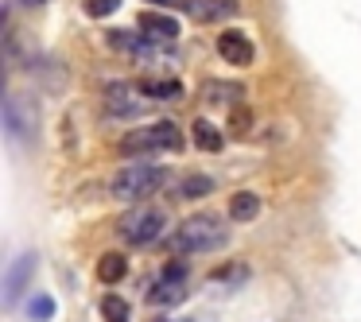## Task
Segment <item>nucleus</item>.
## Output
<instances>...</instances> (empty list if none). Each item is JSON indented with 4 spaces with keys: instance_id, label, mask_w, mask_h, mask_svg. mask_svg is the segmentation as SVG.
<instances>
[{
    "instance_id": "obj_10",
    "label": "nucleus",
    "mask_w": 361,
    "mask_h": 322,
    "mask_svg": "<svg viewBox=\"0 0 361 322\" xmlns=\"http://www.w3.org/2000/svg\"><path fill=\"white\" fill-rule=\"evenodd\" d=\"M32 268H35V256H32V252L16 256V264L8 268V280H4V303H8V306L20 299V291H24V283H27V275H32Z\"/></svg>"
},
{
    "instance_id": "obj_7",
    "label": "nucleus",
    "mask_w": 361,
    "mask_h": 322,
    "mask_svg": "<svg viewBox=\"0 0 361 322\" xmlns=\"http://www.w3.org/2000/svg\"><path fill=\"white\" fill-rule=\"evenodd\" d=\"M109 39V47H117L121 55H133V58H152V55H159V39L156 35H136V32H109L105 35Z\"/></svg>"
},
{
    "instance_id": "obj_4",
    "label": "nucleus",
    "mask_w": 361,
    "mask_h": 322,
    "mask_svg": "<svg viewBox=\"0 0 361 322\" xmlns=\"http://www.w3.org/2000/svg\"><path fill=\"white\" fill-rule=\"evenodd\" d=\"M164 229H167V213L159 206H136L121 221V233L133 244H152L156 237H164Z\"/></svg>"
},
{
    "instance_id": "obj_11",
    "label": "nucleus",
    "mask_w": 361,
    "mask_h": 322,
    "mask_svg": "<svg viewBox=\"0 0 361 322\" xmlns=\"http://www.w3.org/2000/svg\"><path fill=\"white\" fill-rule=\"evenodd\" d=\"M140 32L156 35V39H179V20H171L167 12H144L140 16Z\"/></svg>"
},
{
    "instance_id": "obj_22",
    "label": "nucleus",
    "mask_w": 361,
    "mask_h": 322,
    "mask_svg": "<svg viewBox=\"0 0 361 322\" xmlns=\"http://www.w3.org/2000/svg\"><path fill=\"white\" fill-rule=\"evenodd\" d=\"M24 4H39V0H24Z\"/></svg>"
},
{
    "instance_id": "obj_2",
    "label": "nucleus",
    "mask_w": 361,
    "mask_h": 322,
    "mask_svg": "<svg viewBox=\"0 0 361 322\" xmlns=\"http://www.w3.org/2000/svg\"><path fill=\"white\" fill-rule=\"evenodd\" d=\"M167 167L159 163H125L117 175H113L109 182V194L117 198V202H144L148 194H156L159 187L167 182Z\"/></svg>"
},
{
    "instance_id": "obj_12",
    "label": "nucleus",
    "mask_w": 361,
    "mask_h": 322,
    "mask_svg": "<svg viewBox=\"0 0 361 322\" xmlns=\"http://www.w3.org/2000/svg\"><path fill=\"white\" fill-rule=\"evenodd\" d=\"M218 187V179L214 175H202V171H195V175H183L179 179V187H175V198H206L210 190Z\"/></svg>"
},
{
    "instance_id": "obj_16",
    "label": "nucleus",
    "mask_w": 361,
    "mask_h": 322,
    "mask_svg": "<svg viewBox=\"0 0 361 322\" xmlns=\"http://www.w3.org/2000/svg\"><path fill=\"white\" fill-rule=\"evenodd\" d=\"M128 314L133 311H128V303L121 295H105L102 299V318L105 322H128Z\"/></svg>"
},
{
    "instance_id": "obj_14",
    "label": "nucleus",
    "mask_w": 361,
    "mask_h": 322,
    "mask_svg": "<svg viewBox=\"0 0 361 322\" xmlns=\"http://www.w3.org/2000/svg\"><path fill=\"white\" fill-rule=\"evenodd\" d=\"M260 213V198L252 190H237L229 198V221H252Z\"/></svg>"
},
{
    "instance_id": "obj_19",
    "label": "nucleus",
    "mask_w": 361,
    "mask_h": 322,
    "mask_svg": "<svg viewBox=\"0 0 361 322\" xmlns=\"http://www.w3.org/2000/svg\"><path fill=\"white\" fill-rule=\"evenodd\" d=\"M82 8H86L90 20H102V16H113V12L121 8V0H86Z\"/></svg>"
},
{
    "instance_id": "obj_1",
    "label": "nucleus",
    "mask_w": 361,
    "mask_h": 322,
    "mask_svg": "<svg viewBox=\"0 0 361 322\" xmlns=\"http://www.w3.org/2000/svg\"><path fill=\"white\" fill-rule=\"evenodd\" d=\"M229 241V225L218 218V213H195V218L179 221L171 237V249L175 252H214V249H226Z\"/></svg>"
},
{
    "instance_id": "obj_13",
    "label": "nucleus",
    "mask_w": 361,
    "mask_h": 322,
    "mask_svg": "<svg viewBox=\"0 0 361 322\" xmlns=\"http://www.w3.org/2000/svg\"><path fill=\"white\" fill-rule=\"evenodd\" d=\"M190 132H195V144L202 151H221L226 148V132H221L218 125H210L206 117H198L195 125H190Z\"/></svg>"
},
{
    "instance_id": "obj_20",
    "label": "nucleus",
    "mask_w": 361,
    "mask_h": 322,
    "mask_svg": "<svg viewBox=\"0 0 361 322\" xmlns=\"http://www.w3.org/2000/svg\"><path fill=\"white\" fill-rule=\"evenodd\" d=\"M179 82H171V78H164V82H144V94L148 97H179Z\"/></svg>"
},
{
    "instance_id": "obj_15",
    "label": "nucleus",
    "mask_w": 361,
    "mask_h": 322,
    "mask_svg": "<svg viewBox=\"0 0 361 322\" xmlns=\"http://www.w3.org/2000/svg\"><path fill=\"white\" fill-rule=\"evenodd\" d=\"M125 272H128L125 252H102V260H97V280L117 283V280H125Z\"/></svg>"
},
{
    "instance_id": "obj_18",
    "label": "nucleus",
    "mask_w": 361,
    "mask_h": 322,
    "mask_svg": "<svg viewBox=\"0 0 361 322\" xmlns=\"http://www.w3.org/2000/svg\"><path fill=\"white\" fill-rule=\"evenodd\" d=\"M202 94H206V101H241V86H214L210 82Z\"/></svg>"
},
{
    "instance_id": "obj_3",
    "label": "nucleus",
    "mask_w": 361,
    "mask_h": 322,
    "mask_svg": "<svg viewBox=\"0 0 361 322\" xmlns=\"http://www.w3.org/2000/svg\"><path fill=\"white\" fill-rule=\"evenodd\" d=\"M179 148H183V132L171 120L136 128V132H128L125 140H121V151H125V156H140V151H179Z\"/></svg>"
},
{
    "instance_id": "obj_9",
    "label": "nucleus",
    "mask_w": 361,
    "mask_h": 322,
    "mask_svg": "<svg viewBox=\"0 0 361 322\" xmlns=\"http://www.w3.org/2000/svg\"><path fill=\"white\" fill-rule=\"evenodd\" d=\"M105 105H109L113 117H140L144 113V101L136 97L133 86H125V82H113V86L105 89Z\"/></svg>"
},
{
    "instance_id": "obj_5",
    "label": "nucleus",
    "mask_w": 361,
    "mask_h": 322,
    "mask_svg": "<svg viewBox=\"0 0 361 322\" xmlns=\"http://www.w3.org/2000/svg\"><path fill=\"white\" fill-rule=\"evenodd\" d=\"M187 283H190L187 264H183V260H167L159 280L152 283V291H148V303L152 306H175L179 299H187Z\"/></svg>"
},
{
    "instance_id": "obj_6",
    "label": "nucleus",
    "mask_w": 361,
    "mask_h": 322,
    "mask_svg": "<svg viewBox=\"0 0 361 322\" xmlns=\"http://www.w3.org/2000/svg\"><path fill=\"white\" fill-rule=\"evenodd\" d=\"M183 12L195 24H218L237 16V0H183Z\"/></svg>"
},
{
    "instance_id": "obj_17",
    "label": "nucleus",
    "mask_w": 361,
    "mask_h": 322,
    "mask_svg": "<svg viewBox=\"0 0 361 322\" xmlns=\"http://www.w3.org/2000/svg\"><path fill=\"white\" fill-rule=\"evenodd\" d=\"M27 314H32L35 322H47L51 314H55V299H51V295H32V303H27Z\"/></svg>"
},
{
    "instance_id": "obj_8",
    "label": "nucleus",
    "mask_w": 361,
    "mask_h": 322,
    "mask_svg": "<svg viewBox=\"0 0 361 322\" xmlns=\"http://www.w3.org/2000/svg\"><path fill=\"white\" fill-rule=\"evenodd\" d=\"M218 55L233 66H249L252 58H257V47H252V39L245 32H233V27H229V32L218 35Z\"/></svg>"
},
{
    "instance_id": "obj_21",
    "label": "nucleus",
    "mask_w": 361,
    "mask_h": 322,
    "mask_svg": "<svg viewBox=\"0 0 361 322\" xmlns=\"http://www.w3.org/2000/svg\"><path fill=\"white\" fill-rule=\"evenodd\" d=\"M156 4H175V0H156Z\"/></svg>"
}]
</instances>
